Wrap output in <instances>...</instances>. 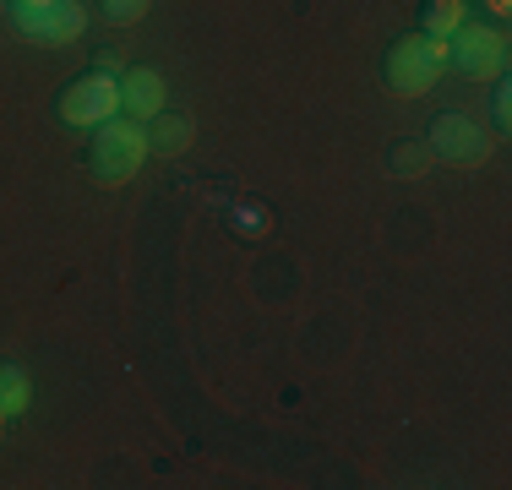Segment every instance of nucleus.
<instances>
[{
  "mask_svg": "<svg viewBox=\"0 0 512 490\" xmlns=\"http://www.w3.org/2000/svg\"><path fill=\"white\" fill-rule=\"evenodd\" d=\"M507 115H512V98H507V88H496V131H507Z\"/></svg>",
  "mask_w": 512,
  "mask_h": 490,
  "instance_id": "nucleus-14",
  "label": "nucleus"
},
{
  "mask_svg": "<svg viewBox=\"0 0 512 490\" xmlns=\"http://www.w3.org/2000/svg\"><path fill=\"white\" fill-rule=\"evenodd\" d=\"M148 6H153V0H99V17L115 22V28H131V22L148 17Z\"/></svg>",
  "mask_w": 512,
  "mask_h": 490,
  "instance_id": "nucleus-12",
  "label": "nucleus"
},
{
  "mask_svg": "<svg viewBox=\"0 0 512 490\" xmlns=\"http://www.w3.org/2000/svg\"><path fill=\"white\" fill-rule=\"evenodd\" d=\"M469 22V0H425L420 6V33L425 39H453Z\"/></svg>",
  "mask_w": 512,
  "mask_h": 490,
  "instance_id": "nucleus-9",
  "label": "nucleus"
},
{
  "mask_svg": "<svg viewBox=\"0 0 512 490\" xmlns=\"http://www.w3.org/2000/svg\"><path fill=\"white\" fill-rule=\"evenodd\" d=\"M235 229H240V235H267V229H273V213H267V207H240Z\"/></svg>",
  "mask_w": 512,
  "mask_h": 490,
  "instance_id": "nucleus-13",
  "label": "nucleus"
},
{
  "mask_svg": "<svg viewBox=\"0 0 512 490\" xmlns=\"http://www.w3.org/2000/svg\"><path fill=\"white\" fill-rule=\"evenodd\" d=\"M82 22H88V17H82L77 0H55V6H44V11L11 6V28L28 33V39H39V44H77Z\"/></svg>",
  "mask_w": 512,
  "mask_h": 490,
  "instance_id": "nucleus-6",
  "label": "nucleus"
},
{
  "mask_svg": "<svg viewBox=\"0 0 512 490\" xmlns=\"http://www.w3.org/2000/svg\"><path fill=\"white\" fill-rule=\"evenodd\" d=\"M431 147H425V137H404V142H393L387 147V169H393L398 180H420V175H431Z\"/></svg>",
  "mask_w": 512,
  "mask_h": 490,
  "instance_id": "nucleus-10",
  "label": "nucleus"
},
{
  "mask_svg": "<svg viewBox=\"0 0 512 490\" xmlns=\"http://www.w3.org/2000/svg\"><path fill=\"white\" fill-rule=\"evenodd\" d=\"M55 115H60V126H71V131H93V126H104V120H115L120 115V77L115 71H99V66L71 77L55 98Z\"/></svg>",
  "mask_w": 512,
  "mask_h": 490,
  "instance_id": "nucleus-3",
  "label": "nucleus"
},
{
  "mask_svg": "<svg viewBox=\"0 0 512 490\" xmlns=\"http://www.w3.org/2000/svg\"><path fill=\"white\" fill-rule=\"evenodd\" d=\"M148 158V126H137L131 115H115L104 126H93V142H88V169L99 186H120L131 180Z\"/></svg>",
  "mask_w": 512,
  "mask_h": 490,
  "instance_id": "nucleus-2",
  "label": "nucleus"
},
{
  "mask_svg": "<svg viewBox=\"0 0 512 490\" xmlns=\"http://www.w3.org/2000/svg\"><path fill=\"white\" fill-rule=\"evenodd\" d=\"M425 147H431V158H442V164H453V169H480L496 147V131H485L480 120L463 115V109H442V115L425 126Z\"/></svg>",
  "mask_w": 512,
  "mask_h": 490,
  "instance_id": "nucleus-4",
  "label": "nucleus"
},
{
  "mask_svg": "<svg viewBox=\"0 0 512 490\" xmlns=\"http://www.w3.org/2000/svg\"><path fill=\"white\" fill-rule=\"evenodd\" d=\"M0 436H6V420H0Z\"/></svg>",
  "mask_w": 512,
  "mask_h": 490,
  "instance_id": "nucleus-16",
  "label": "nucleus"
},
{
  "mask_svg": "<svg viewBox=\"0 0 512 490\" xmlns=\"http://www.w3.org/2000/svg\"><path fill=\"white\" fill-rule=\"evenodd\" d=\"M480 6L491 11V17H507V6H512V0H480Z\"/></svg>",
  "mask_w": 512,
  "mask_h": 490,
  "instance_id": "nucleus-15",
  "label": "nucleus"
},
{
  "mask_svg": "<svg viewBox=\"0 0 512 490\" xmlns=\"http://www.w3.org/2000/svg\"><path fill=\"white\" fill-rule=\"evenodd\" d=\"M191 137H197V126H191L186 109H158V115L148 120V153L175 158V153H186V147H191Z\"/></svg>",
  "mask_w": 512,
  "mask_h": 490,
  "instance_id": "nucleus-8",
  "label": "nucleus"
},
{
  "mask_svg": "<svg viewBox=\"0 0 512 490\" xmlns=\"http://www.w3.org/2000/svg\"><path fill=\"white\" fill-rule=\"evenodd\" d=\"M442 66H447V39L404 33L382 55V88L393 98H425L436 88V77H442Z\"/></svg>",
  "mask_w": 512,
  "mask_h": 490,
  "instance_id": "nucleus-1",
  "label": "nucleus"
},
{
  "mask_svg": "<svg viewBox=\"0 0 512 490\" xmlns=\"http://www.w3.org/2000/svg\"><path fill=\"white\" fill-rule=\"evenodd\" d=\"M447 66L469 82H496L507 71V33L496 22H463L447 39Z\"/></svg>",
  "mask_w": 512,
  "mask_h": 490,
  "instance_id": "nucleus-5",
  "label": "nucleus"
},
{
  "mask_svg": "<svg viewBox=\"0 0 512 490\" xmlns=\"http://www.w3.org/2000/svg\"><path fill=\"white\" fill-rule=\"evenodd\" d=\"M22 409H28V376L22 365L0 360V420H17Z\"/></svg>",
  "mask_w": 512,
  "mask_h": 490,
  "instance_id": "nucleus-11",
  "label": "nucleus"
},
{
  "mask_svg": "<svg viewBox=\"0 0 512 490\" xmlns=\"http://www.w3.org/2000/svg\"><path fill=\"white\" fill-rule=\"evenodd\" d=\"M158 109H164V77H158L153 66L120 71V115H131L137 126H148Z\"/></svg>",
  "mask_w": 512,
  "mask_h": 490,
  "instance_id": "nucleus-7",
  "label": "nucleus"
}]
</instances>
